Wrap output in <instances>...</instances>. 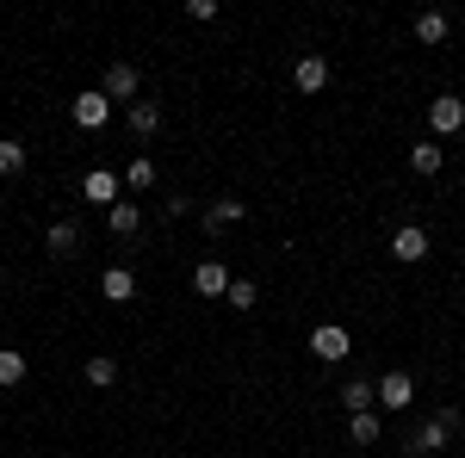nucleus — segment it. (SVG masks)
<instances>
[{
	"label": "nucleus",
	"instance_id": "f257e3e1",
	"mask_svg": "<svg viewBox=\"0 0 465 458\" xmlns=\"http://www.w3.org/2000/svg\"><path fill=\"white\" fill-rule=\"evenodd\" d=\"M453 427H460V409H440L434 422H422V434L410 440V453H447V440H453Z\"/></svg>",
	"mask_w": 465,
	"mask_h": 458
},
{
	"label": "nucleus",
	"instance_id": "f03ea898",
	"mask_svg": "<svg viewBox=\"0 0 465 458\" xmlns=\"http://www.w3.org/2000/svg\"><path fill=\"white\" fill-rule=\"evenodd\" d=\"M311 353H317L322 365H341V359L354 353V341H348V328H341V322H322L317 335H311Z\"/></svg>",
	"mask_w": 465,
	"mask_h": 458
},
{
	"label": "nucleus",
	"instance_id": "7ed1b4c3",
	"mask_svg": "<svg viewBox=\"0 0 465 458\" xmlns=\"http://www.w3.org/2000/svg\"><path fill=\"white\" fill-rule=\"evenodd\" d=\"M69 118L81 124V131H100V124L112 118V100L100 93V87H94V93H74V100H69Z\"/></svg>",
	"mask_w": 465,
	"mask_h": 458
},
{
	"label": "nucleus",
	"instance_id": "20e7f679",
	"mask_svg": "<svg viewBox=\"0 0 465 458\" xmlns=\"http://www.w3.org/2000/svg\"><path fill=\"white\" fill-rule=\"evenodd\" d=\"M429 131L434 137H453V131H465V100L460 93H440L429 106Z\"/></svg>",
	"mask_w": 465,
	"mask_h": 458
},
{
	"label": "nucleus",
	"instance_id": "39448f33",
	"mask_svg": "<svg viewBox=\"0 0 465 458\" xmlns=\"http://www.w3.org/2000/svg\"><path fill=\"white\" fill-rule=\"evenodd\" d=\"M230 267H223V260H199V267H193V291H199V297H230Z\"/></svg>",
	"mask_w": 465,
	"mask_h": 458
},
{
	"label": "nucleus",
	"instance_id": "423d86ee",
	"mask_svg": "<svg viewBox=\"0 0 465 458\" xmlns=\"http://www.w3.org/2000/svg\"><path fill=\"white\" fill-rule=\"evenodd\" d=\"M391 254L403 260V267H416V260L429 254V229H422V223H403V229L391 236Z\"/></svg>",
	"mask_w": 465,
	"mask_h": 458
},
{
	"label": "nucleus",
	"instance_id": "0eeeda50",
	"mask_svg": "<svg viewBox=\"0 0 465 458\" xmlns=\"http://www.w3.org/2000/svg\"><path fill=\"white\" fill-rule=\"evenodd\" d=\"M379 403H385V409H410V403H416V378H410V372H385V378H379Z\"/></svg>",
	"mask_w": 465,
	"mask_h": 458
},
{
	"label": "nucleus",
	"instance_id": "6e6552de",
	"mask_svg": "<svg viewBox=\"0 0 465 458\" xmlns=\"http://www.w3.org/2000/svg\"><path fill=\"white\" fill-rule=\"evenodd\" d=\"M100 93H106V100H131V106H137V69H131V63H112L106 81H100Z\"/></svg>",
	"mask_w": 465,
	"mask_h": 458
},
{
	"label": "nucleus",
	"instance_id": "1a4fd4ad",
	"mask_svg": "<svg viewBox=\"0 0 465 458\" xmlns=\"http://www.w3.org/2000/svg\"><path fill=\"white\" fill-rule=\"evenodd\" d=\"M292 87H298V93H322V87H329V63H322V56H298Z\"/></svg>",
	"mask_w": 465,
	"mask_h": 458
},
{
	"label": "nucleus",
	"instance_id": "9d476101",
	"mask_svg": "<svg viewBox=\"0 0 465 458\" xmlns=\"http://www.w3.org/2000/svg\"><path fill=\"white\" fill-rule=\"evenodd\" d=\"M81 192H87V199H94V205H118V174H112V168H87V180H81Z\"/></svg>",
	"mask_w": 465,
	"mask_h": 458
},
{
	"label": "nucleus",
	"instance_id": "9b49d317",
	"mask_svg": "<svg viewBox=\"0 0 465 458\" xmlns=\"http://www.w3.org/2000/svg\"><path fill=\"white\" fill-rule=\"evenodd\" d=\"M100 291H106L112 304H131V297H137V273H131V267H106V273H100Z\"/></svg>",
	"mask_w": 465,
	"mask_h": 458
},
{
	"label": "nucleus",
	"instance_id": "f8f14e48",
	"mask_svg": "<svg viewBox=\"0 0 465 458\" xmlns=\"http://www.w3.org/2000/svg\"><path fill=\"white\" fill-rule=\"evenodd\" d=\"M106 229L112 236H137V229H143V211H137L131 199H118V205L106 211Z\"/></svg>",
	"mask_w": 465,
	"mask_h": 458
},
{
	"label": "nucleus",
	"instance_id": "ddd939ff",
	"mask_svg": "<svg viewBox=\"0 0 465 458\" xmlns=\"http://www.w3.org/2000/svg\"><path fill=\"white\" fill-rule=\"evenodd\" d=\"M341 403H348V415H366V409L379 403V385H366V378H348V385H341Z\"/></svg>",
	"mask_w": 465,
	"mask_h": 458
},
{
	"label": "nucleus",
	"instance_id": "4468645a",
	"mask_svg": "<svg viewBox=\"0 0 465 458\" xmlns=\"http://www.w3.org/2000/svg\"><path fill=\"white\" fill-rule=\"evenodd\" d=\"M242 211H249L242 199H217L212 211H205V229H212V236H217V229H230V223H242Z\"/></svg>",
	"mask_w": 465,
	"mask_h": 458
},
{
	"label": "nucleus",
	"instance_id": "2eb2a0df",
	"mask_svg": "<svg viewBox=\"0 0 465 458\" xmlns=\"http://www.w3.org/2000/svg\"><path fill=\"white\" fill-rule=\"evenodd\" d=\"M131 131H137V137H155V131H162V106H155V100H137V106H131Z\"/></svg>",
	"mask_w": 465,
	"mask_h": 458
},
{
	"label": "nucleus",
	"instance_id": "dca6fc26",
	"mask_svg": "<svg viewBox=\"0 0 465 458\" xmlns=\"http://www.w3.org/2000/svg\"><path fill=\"white\" fill-rule=\"evenodd\" d=\"M440 161H447V155H440V142H416V149H410V168H416L422 180L440 174Z\"/></svg>",
	"mask_w": 465,
	"mask_h": 458
},
{
	"label": "nucleus",
	"instance_id": "f3484780",
	"mask_svg": "<svg viewBox=\"0 0 465 458\" xmlns=\"http://www.w3.org/2000/svg\"><path fill=\"white\" fill-rule=\"evenodd\" d=\"M87 385H94V390H112V385H118V359L94 353V359H87Z\"/></svg>",
	"mask_w": 465,
	"mask_h": 458
},
{
	"label": "nucleus",
	"instance_id": "a211bd4d",
	"mask_svg": "<svg viewBox=\"0 0 465 458\" xmlns=\"http://www.w3.org/2000/svg\"><path fill=\"white\" fill-rule=\"evenodd\" d=\"M44 242H50V254H74V248H81V229H74V223H50Z\"/></svg>",
	"mask_w": 465,
	"mask_h": 458
},
{
	"label": "nucleus",
	"instance_id": "6ab92c4d",
	"mask_svg": "<svg viewBox=\"0 0 465 458\" xmlns=\"http://www.w3.org/2000/svg\"><path fill=\"white\" fill-rule=\"evenodd\" d=\"M124 186H131V192H149V186H155V161H149V155H137V161L124 168Z\"/></svg>",
	"mask_w": 465,
	"mask_h": 458
},
{
	"label": "nucleus",
	"instance_id": "aec40b11",
	"mask_svg": "<svg viewBox=\"0 0 465 458\" xmlns=\"http://www.w3.org/2000/svg\"><path fill=\"white\" fill-rule=\"evenodd\" d=\"M348 434H354V446H372V440L385 434V422H379V415L366 409V415H354V422H348Z\"/></svg>",
	"mask_w": 465,
	"mask_h": 458
},
{
	"label": "nucleus",
	"instance_id": "412c9836",
	"mask_svg": "<svg viewBox=\"0 0 465 458\" xmlns=\"http://www.w3.org/2000/svg\"><path fill=\"white\" fill-rule=\"evenodd\" d=\"M223 304H230V310H254V304H261V285H254V279H236Z\"/></svg>",
	"mask_w": 465,
	"mask_h": 458
},
{
	"label": "nucleus",
	"instance_id": "4be33fe9",
	"mask_svg": "<svg viewBox=\"0 0 465 458\" xmlns=\"http://www.w3.org/2000/svg\"><path fill=\"white\" fill-rule=\"evenodd\" d=\"M416 37L422 44H440L447 37V13H416Z\"/></svg>",
	"mask_w": 465,
	"mask_h": 458
},
{
	"label": "nucleus",
	"instance_id": "5701e85b",
	"mask_svg": "<svg viewBox=\"0 0 465 458\" xmlns=\"http://www.w3.org/2000/svg\"><path fill=\"white\" fill-rule=\"evenodd\" d=\"M19 378H25V353L0 347V385H19Z\"/></svg>",
	"mask_w": 465,
	"mask_h": 458
},
{
	"label": "nucleus",
	"instance_id": "b1692460",
	"mask_svg": "<svg viewBox=\"0 0 465 458\" xmlns=\"http://www.w3.org/2000/svg\"><path fill=\"white\" fill-rule=\"evenodd\" d=\"M0 174H25V149L13 137H0Z\"/></svg>",
	"mask_w": 465,
	"mask_h": 458
}]
</instances>
